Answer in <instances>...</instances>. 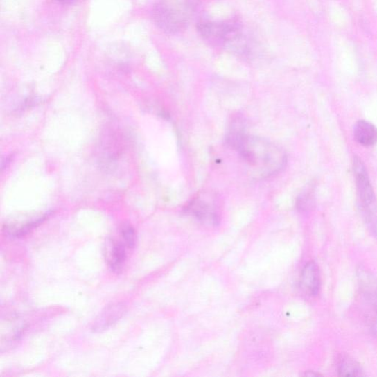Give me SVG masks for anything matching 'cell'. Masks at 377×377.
<instances>
[{"label": "cell", "instance_id": "cell-6", "mask_svg": "<svg viewBox=\"0 0 377 377\" xmlns=\"http://www.w3.org/2000/svg\"><path fill=\"white\" fill-rule=\"evenodd\" d=\"M186 211L195 219L207 225L215 226L219 222V216L215 205L202 197L194 198L186 207Z\"/></svg>", "mask_w": 377, "mask_h": 377}, {"label": "cell", "instance_id": "cell-1", "mask_svg": "<svg viewBox=\"0 0 377 377\" xmlns=\"http://www.w3.org/2000/svg\"><path fill=\"white\" fill-rule=\"evenodd\" d=\"M233 148L257 179L270 178L284 170L287 164L286 151L262 137L245 134Z\"/></svg>", "mask_w": 377, "mask_h": 377}, {"label": "cell", "instance_id": "cell-11", "mask_svg": "<svg viewBox=\"0 0 377 377\" xmlns=\"http://www.w3.org/2000/svg\"><path fill=\"white\" fill-rule=\"evenodd\" d=\"M245 134L243 120L240 116L234 117L227 132V141L228 145L233 148Z\"/></svg>", "mask_w": 377, "mask_h": 377}, {"label": "cell", "instance_id": "cell-3", "mask_svg": "<svg viewBox=\"0 0 377 377\" xmlns=\"http://www.w3.org/2000/svg\"><path fill=\"white\" fill-rule=\"evenodd\" d=\"M193 0H158L152 17L159 29L168 34L184 30L193 13Z\"/></svg>", "mask_w": 377, "mask_h": 377}, {"label": "cell", "instance_id": "cell-15", "mask_svg": "<svg viewBox=\"0 0 377 377\" xmlns=\"http://www.w3.org/2000/svg\"><path fill=\"white\" fill-rule=\"evenodd\" d=\"M55 1L62 5H71L74 3L75 0H55Z\"/></svg>", "mask_w": 377, "mask_h": 377}, {"label": "cell", "instance_id": "cell-8", "mask_svg": "<svg viewBox=\"0 0 377 377\" xmlns=\"http://www.w3.org/2000/svg\"><path fill=\"white\" fill-rule=\"evenodd\" d=\"M301 287L310 296H317L321 288V278L319 270L313 263L306 264L301 275Z\"/></svg>", "mask_w": 377, "mask_h": 377}, {"label": "cell", "instance_id": "cell-14", "mask_svg": "<svg viewBox=\"0 0 377 377\" xmlns=\"http://www.w3.org/2000/svg\"><path fill=\"white\" fill-rule=\"evenodd\" d=\"M121 234L123 243L128 249H133L136 244V233L134 229L128 224H124L121 227Z\"/></svg>", "mask_w": 377, "mask_h": 377}, {"label": "cell", "instance_id": "cell-12", "mask_svg": "<svg viewBox=\"0 0 377 377\" xmlns=\"http://www.w3.org/2000/svg\"><path fill=\"white\" fill-rule=\"evenodd\" d=\"M315 204L314 185L306 186L297 198V208L301 211H308Z\"/></svg>", "mask_w": 377, "mask_h": 377}, {"label": "cell", "instance_id": "cell-2", "mask_svg": "<svg viewBox=\"0 0 377 377\" xmlns=\"http://www.w3.org/2000/svg\"><path fill=\"white\" fill-rule=\"evenodd\" d=\"M197 28L202 38L211 44L242 55L249 53V43L238 21L203 20L198 22Z\"/></svg>", "mask_w": 377, "mask_h": 377}, {"label": "cell", "instance_id": "cell-4", "mask_svg": "<svg viewBox=\"0 0 377 377\" xmlns=\"http://www.w3.org/2000/svg\"><path fill=\"white\" fill-rule=\"evenodd\" d=\"M353 171L361 216L374 237L377 238V199L367 168L358 157L353 158Z\"/></svg>", "mask_w": 377, "mask_h": 377}, {"label": "cell", "instance_id": "cell-13", "mask_svg": "<svg viewBox=\"0 0 377 377\" xmlns=\"http://www.w3.org/2000/svg\"><path fill=\"white\" fill-rule=\"evenodd\" d=\"M338 373L340 376H358L364 373L360 365L351 359L345 358L339 364Z\"/></svg>", "mask_w": 377, "mask_h": 377}, {"label": "cell", "instance_id": "cell-7", "mask_svg": "<svg viewBox=\"0 0 377 377\" xmlns=\"http://www.w3.org/2000/svg\"><path fill=\"white\" fill-rule=\"evenodd\" d=\"M126 312L125 306L121 303L111 304L99 314L92 325L94 333H100L114 325Z\"/></svg>", "mask_w": 377, "mask_h": 377}, {"label": "cell", "instance_id": "cell-10", "mask_svg": "<svg viewBox=\"0 0 377 377\" xmlns=\"http://www.w3.org/2000/svg\"><path fill=\"white\" fill-rule=\"evenodd\" d=\"M125 245L121 241L112 240L106 252V261L114 273H119L126 261Z\"/></svg>", "mask_w": 377, "mask_h": 377}, {"label": "cell", "instance_id": "cell-9", "mask_svg": "<svg viewBox=\"0 0 377 377\" xmlns=\"http://www.w3.org/2000/svg\"><path fill=\"white\" fill-rule=\"evenodd\" d=\"M353 137L362 146H374L377 143V128L370 122L360 121L353 127Z\"/></svg>", "mask_w": 377, "mask_h": 377}, {"label": "cell", "instance_id": "cell-5", "mask_svg": "<svg viewBox=\"0 0 377 377\" xmlns=\"http://www.w3.org/2000/svg\"><path fill=\"white\" fill-rule=\"evenodd\" d=\"M358 278L362 299L373 313L371 330L377 337V279L369 271L362 268L358 271Z\"/></svg>", "mask_w": 377, "mask_h": 377}]
</instances>
